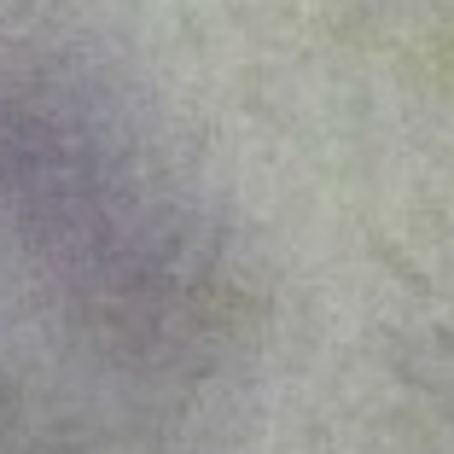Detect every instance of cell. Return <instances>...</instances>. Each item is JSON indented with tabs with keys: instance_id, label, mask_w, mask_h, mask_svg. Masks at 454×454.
Masks as SVG:
<instances>
[{
	"instance_id": "6da1fadb",
	"label": "cell",
	"mask_w": 454,
	"mask_h": 454,
	"mask_svg": "<svg viewBox=\"0 0 454 454\" xmlns=\"http://www.w3.org/2000/svg\"><path fill=\"white\" fill-rule=\"evenodd\" d=\"M367 245H373V256H385V262L396 268V280H402V286H414V292H431V280H426V274H419V268L408 262V256H402V251H396V245H390V239H379V233H373V239H367Z\"/></svg>"
}]
</instances>
